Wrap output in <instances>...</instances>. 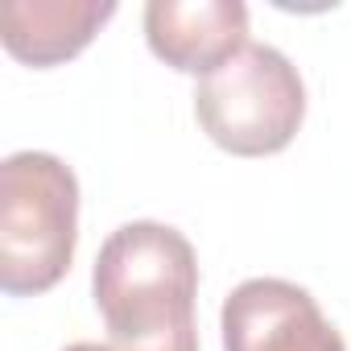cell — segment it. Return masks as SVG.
<instances>
[{
	"label": "cell",
	"instance_id": "obj_4",
	"mask_svg": "<svg viewBox=\"0 0 351 351\" xmlns=\"http://www.w3.org/2000/svg\"><path fill=\"white\" fill-rule=\"evenodd\" d=\"M223 351H347L314 293L285 277L240 281L219 310Z\"/></svg>",
	"mask_w": 351,
	"mask_h": 351
},
{
	"label": "cell",
	"instance_id": "obj_5",
	"mask_svg": "<svg viewBox=\"0 0 351 351\" xmlns=\"http://www.w3.org/2000/svg\"><path fill=\"white\" fill-rule=\"evenodd\" d=\"M149 50L182 75H211L248 46L244 0H149Z\"/></svg>",
	"mask_w": 351,
	"mask_h": 351
},
{
	"label": "cell",
	"instance_id": "obj_6",
	"mask_svg": "<svg viewBox=\"0 0 351 351\" xmlns=\"http://www.w3.org/2000/svg\"><path fill=\"white\" fill-rule=\"evenodd\" d=\"M112 17L116 0H9L0 9V38L17 62L58 66L75 58Z\"/></svg>",
	"mask_w": 351,
	"mask_h": 351
},
{
	"label": "cell",
	"instance_id": "obj_1",
	"mask_svg": "<svg viewBox=\"0 0 351 351\" xmlns=\"http://www.w3.org/2000/svg\"><path fill=\"white\" fill-rule=\"evenodd\" d=\"M91 293L112 351H199V256L178 228L153 219L116 228L95 256Z\"/></svg>",
	"mask_w": 351,
	"mask_h": 351
},
{
	"label": "cell",
	"instance_id": "obj_7",
	"mask_svg": "<svg viewBox=\"0 0 351 351\" xmlns=\"http://www.w3.org/2000/svg\"><path fill=\"white\" fill-rule=\"evenodd\" d=\"M62 351H112V343H71Z\"/></svg>",
	"mask_w": 351,
	"mask_h": 351
},
{
	"label": "cell",
	"instance_id": "obj_2",
	"mask_svg": "<svg viewBox=\"0 0 351 351\" xmlns=\"http://www.w3.org/2000/svg\"><path fill=\"white\" fill-rule=\"evenodd\" d=\"M79 244V178L38 149L0 161V289L34 298L54 289Z\"/></svg>",
	"mask_w": 351,
	"mask_h": 351
},
{
	"label": "cell",
	"instance_id": "obj_3",
	"mask_svg": "<svg viewBox=\"0 0 351 351\" xmlns=\"http://www.w3.org/2000/svg\"><path fill=\"white\" fill-rule=\"evenodd\" d=\"M195 116L203 132L236 157L281 153L306 120V83L277 46L248 42L236 58L199 79Z\"/></svg>",
	"mask_w": 351,
	"mask_h": 351
}]
</instances>
